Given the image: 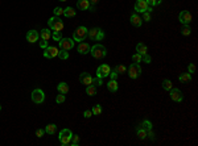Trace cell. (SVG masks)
Masks as SVG:
<instances>
[{"mask_svg":"<svg viewBox=\"0 0 198 146\" xmlns=\"http://www.w3.org/2000/svg\"><path fill=\"white\" fill-rule=\"evenodd\" d=\"M108 77H110L111 79H116V78H118V71H116V70H111Z\"/></svg>","mask_w":198,"mask_h":146,"instance_id":"obj_40","label":"cell"},{"mask_svg":"<svg viewBox=\"0 0 198 146\" xmlns=\"http://www.w3.org/2000/svg\"><path fill=\"white\" fill-rule=\"evenodd\" d=\"M140 74H141V67H140L139 63H132L131 66L128 67V75L129 78H132V79H136L137 77H140Z\"/></svg>","mask_w":198,"mask_h":146,"instance_id":"obj_8","label":"cell"},{"mask_svg":"<svg viewBox=\"0 0 198 146\" xmlns=\"http://www.w3.org/2000/svg\"><path fill=\"white\" fill-rule=\"evenodd\" d=\"M187 72H190V74H194L195 72V65L194 63H190L189 66H187Z\"/></svg>","mask_w":198,"mask_h":146,"instance_id":"obj_38","label":"cell"},{"mask_svg":"<svg viewBox=\"0 0 198 146\" xmlns=\"http://www.w3.org/2000/svg\"><path fill=\"white\" fill-rule=\"evenodd\" d=\"M44 57L45 58H54L58 55V49L54 46H48L46 49H44Z\"/></svg>","mask_w":198,"mask_h":146,"instance_id":"obj_13","label":"cell"},{"mask_svg":"<svg viewBox=\"0 0 198 146\" xmlns=\"http://www.w3.org/2000/svg\"><path fill=\"white\" fill-rule=\"evenodd\" d=\"M48 41H45V40H41V42H40V48L41 49H46L48 48Z\"/></svg>","mask_w":198,"mask_h":146,"instance_id":"obj_45","label":"cell"},{"mask_svg":"<svg viewBox=\"0 0 198 146\" xmlns=\"http://www.w3.org/2000/svg\"><path fill=\"white\" fill-rule=\"evenodd\" d=\"M87 33H89V29L86 27H78L73 34V40L77 41V42H82L87 37Z\"/></svg>","mask_w":198,"mask_h":146,"instance_id":"obj_5","label":"cell"},{"mask_svg":"<svg viewBox=\"0 0 198 146\" xmlns=\"http://www.w3.org/2000/svg\"><path fill=\"white\" fill-rule=\"evenodd\" d=\"M169 95H170V99L173 101H178L180 103V101L184 100V95H182V92L180 91V88H172Z\"/></svg>","mask_w":198,"mask_h":146,"instance_id":"obj_11","label":"cell"},{"mask_svg":"<svg viewBox=\"0 0 198 146\" xmlns=\"http://www.w3.org/2000/svg\"><path fill=\"white\" fill-rule=\"evenodd\" d=\"M136 53H139L140 55H144V54H148V48L145 46V44L139 42L136 45Z\"/></svg>","mask_w":198,"mask_h":146,"instance_id":"obj_19","label":"cell"},{"mask_svg":"<svg viewBox=\"0 0 198 146\" xmlns=\"http://www.w3.org/2000/svg\"><path fill=\"white\" fill-rule=\"evenodd\" d=\"M90 53H91V55L94 57L95 59H100V58H103V57H106L107 50H106V48L103 45L97 44V45H94L92 48H90Z\"/></svg>","mask_w":198,"mask_h":146,"instance_id":"obj_3","label":"cell"},{"mask_svg":"<svg viewBox=\"0 0 198 146\" xmlns=\"http://www.w3.org/2000/svg\"><path fill=\"white\" fill-rule=\"evenodd\" d=\"M71 135H73V133H71V130H70V129H62V130L60 132V135H58L60 143H61L62 146H67V145H70Z\"/></svg>","mask_w":198,"mask_h":146,"instance_id":"obj_4","label":"cell"},{"mask_svg":"<svg viewBox=\"0 0 198 146\" xmlns=\"http://www.w3.org/2000/svg\"><path fill=\"white\" fill-rule=\"evenodd\" d=\"M77 15V12L74 11V8H71V7H67V8L63 9V16L65 17H74Z\"/></svg>","mask_w":198,"mask_h":146,"instance_id":"obj_25","label":"cell"},{"mask_svg":"<svg viewBox=\"0 0 198 146\" xmlns=\"http://www.w3.org/2000/svg\"><path fill=\"white\" fill-rule=\"evenodd\" d=\"M89 1H90V3L92 4V6H95V4H97L98 1H99V0H89Z\"/></svg>","mask_w":198,"mask_h":146,"instance_id":"obj_47","label":"cell"},{"mask_svg":"<svg viewBox=\"0 0 198 146\" xmlns=\"http://www.w3.org/2000/svg\"><path fill=\"white\" fill-rule=\"evenodd\" d=\"M55 130H57V125L55 124H49L45 128V133H48V134H54Z\"/></svg>","mask_w":198,"mask_h":146,"instance_id":"obj_26","label":"cell"},{"mask_svg":"<svg viewBox=\"0 0 198 146\" xmlns=\"http://www.w3.org/2000/svg\"><path fill=\"white\" fill-rule=\"evenodd\" d=\"M44 134H45V129H37V130H36V135H37L38 138H41Z\"/></svg>","mask_w":198,"mask_h":146,"instance_id":"obj_43","label":"cell"},{"mask_svg":"<svg viewBox=\"0 0 198 146\" xmlns=\"http://www.w3.org/2000/svg\"><path fill=\"white\" fill-rule=\"evenodd\" d=\"M83 116L86 117V119H90V117L92 116V112H91V111H84V112H83Z\"/></svg>","mask_w":198,"mask_h":146,"instance_id":"obj_46","label":"cell"},{"mask_svg":"<svg viewBox=\"0 0 198 146\" xmlns=\"http://www.w3.org/2000/svg\"><path fill=\"white\" fill-rule=\"evenodd\" d=\"M86 93L89 96H94L97 95V88H95L94 84H90V86H86Z\"/></svg>","mask_w":198,"mask_h":146,"instance_id":"obj_27","label":"cell"},{"mask_svg":"<svg viewBox=\"0 0 198 146\" xmlns=\"http://www.w3.org/2000/svg\"><path fill=\"white\" fill-rule=\"evenodd\" d=\"M60 15H63V9L57 7V8H54V16H60Z\"/></svg>","mask_w":198,"mask_h":146,"instance_id":"obj_39","label":"cell"},{"mask_svg":"<svg viewBox=\"0 0 198 146\" xmlns=\"http://www.w3.org/2000/svg\"><path fill=\"white\" fill-rule=\"evenodd\" d=\"M91 112H92V114H95V116H98V114H100L102 113V107L100 105H94L92 107V109H91Z\"/></svg>","mask_w":198,"mask_h":146,"instance_id":"obj_31","label":"cell"},{"mask_svg":"<svg viewBox=\"0 0 198 146\" xmlns=\"http://www.w3.org/2000/svg\"><path fill=\"white\" fill-rule=\"evenodd\" d=\"M60 1H67V0H60Z\"/></svg>","mask_w":198,"mask_h":146,"instance_id":"obj_48","label":"cell"},{"mask_svg":"<svg viewBox=\"0 0 198 146\" xmlns=\"http://www.w3.org/2000/svg\"><path fill=\"white\" fill-rule=\"evenodd\" d=\"M136 133H137V137H139L140 140H144V138H147V130H145L141 125H137Z\"/></svg>","mask_w":198,"mask_h":146,"instance_id":"obj_22","label":"cell"},{"mask_svg":"<svg viewBox=\"0 0 198 146\" xmlns=\"http://www.w3.org/2000/svg\"><path fill=\"white\" fill-rule=\"evenodd\" d=\"M53 38H54L55 41H60L61 38H62L61 37V32H53Z\"/></svg>","mask_w":198,"mask_h":146,"instance_id":"obj_42","label":"cell"},{"mask_svg":"<svg viewBox=\"0 0 198 146\" xmlns=\"http://www.w3.org/2000/svg\"><path fill=\"white\" fill-rule=\"evenodd\" d=\"M79 143V135H77V134H74V135H71V140H70V145L71 146H77Z\"/></svg>","mask_w":198,"mask_h":146,"instance_id":"obj_32","label":"cell"},{"mask_svg":"<svg viewBox=\"0 0 198 146\" xmlns=\"http://www.w3.org/2000/svg\"><path fill=\"white\" fill-rule=\"evenodd\" d=\"M79 82L84 86H90V84H98V86H102L103 84V79L102 78H92L90 74L87 72H82L79 75Z\"/></svg>","mask_w":198,"mask_h":146,"instance_id":"obj_1","label":"cell"},{"mask_svg":"<svg viewBox=\"0 0 198 146\" xmlns=\"http://www.w3.org/2000/svg\"><path fill=\"white\" fill-rule=\"evenodd\" d=\"M116 71H118V74H124V72L127 71V69L123 66V65H119V66H116Z\"/></svg>","mask_w":198,"mask_h":146,"instance_id":"obj_37","label":"cell"},{"mask_svg":"<svg viewBox=\"0 0 198 146\" xmlns=\"http://www.w3.org/2000/svg\"><path fill=\"white\" fill-rule=\"evenodd\" d=\"M65 100H66V98H65V95H63V93H60V95H57V98H55L57 104H62Z\"/></svg>","mask_w":198,"mask_h":146,"instance_id":"obj_35","label":"cell"},{"mask_svg":"<svg viewBox=\"0 0 198 146\" xmlns=\"http://www.w3.org/2000/svg\"><path fill=\"white\" fill-rule=\"evenodd\" d=\"M110 71H111V67L108 65H100L99 67L97 69V78H106L110 75Z\"/></svg>","mask_w":198,"mask_h":146,"instance_id":"obj_9","label":"cell"},{"mask_svg":"<svg viewBox=\"0 0 198 146\" xmlns=\"http://www.w3.org/2000/svg\"><path fill=\"white\" fill-rule=\"evenodd\" d=\"M45 100V93L40 88H36V90L32 91V101L36 104H42Z\"/></svg>","mask_w":198,"mask_h":146,"instance_id":"obj_7","label":"cell"},{"mask_svg":"<svg viewBox=\"0 0 198 146\" xmlns=\"http://www.w3.org/2000/svg\"><path fill=\"white\" fill-rule=\"evenodd\" d=\"M178 80L180 82H182V83L190 82V80H192V74H190V72H184V74H181L178 77Z\"/></svg>","mask_w":198,"mask_h":146,"instance_id":"obj_24","label":"cell"},{"mask_svg":"<svg viewBox=\"0 0 198 146\" xmlns=\"http://www.w3.org/2000/svg\"><path fill=\"white\" fill-rule=\"evenodd\" d=\"M141 61H144L145 63H150V61H152V59H150V57L148 55V54H144V55H143V58H141Z\"/></svg>","mask_w":198,"mask_h":146,"instance_id":"obj_44","label":"cell"},{"mask_svg":"<svg viewBox=\"0 0 198 146\" xmlns=\"http://www.w3.org/2000/svg\"><path fill=\"white\" fill-rule=\"evenodd\" d=\"M87 37L92 41H102L103 38H104V32H103L100 28H92V29L89 30Z\"/></svg>","mask_w":198,"mask_h":146,"instance_id":"obj_6","label":"cell"},{"mask_svg":"<svg viewBox=\"0 0 198 146\" xmlns=\"http://www.w3.org/2000/svg\"><path fill=\"white\" fill-rule=\"evenodd\" d=\"M58 45H60V49H65V50H70V49L74 48V40L71 38H61L58 41Z\"/></svg>","mask_w":198,"mask_h":146,"instance_id":"obj_10","label":"cell"},{"mask_svg":"<svg viewBox=\"0 0 198 146\" xmlns=\"http://www.w3.org/2000/svg\"><path fill=\"white\" fill-rule=\"evenodd\" d=\"M131 24L133 25V27H141L143 25V19L140 16H137V13H133L131 16Z\"/></svg>","mask_w":198,"mask_h":146,"instance_id":"obj_17","label":"cell"},{"mask_svg":"<svg viewBox=\"0 0 198 146\" xmlns=\"http://www.w3.org/2000/svg\"><path fill=\"white\" fill-rule=\"evenodd\" d=\"M38 38H40V34H38V32L37 30H29L28 33H26V41L28 42H31V44H34V42H37L38 41Z\"/></svg>","mask_w":198,"mask_h":146,"instance_id":"obj_15","label":"cell"},{"mask_svg":"<svg viewBox=\"0 0 198 146\" xmlns=\"http://www.w3.org/2000/svg\"><path fill=\"white\" fill-rule=\"evenodd\" d=\"M148 3L145 1V0H137L136 1V4H135V11H137V12H147L148 11Z\"/></svg>","mask_w":198,"mask_h":146,"instance_id":"obj_14","label":"cell"},{"mask_svg":"<svg viewBox=\"0 0 198 146\" xmlns=\"http://www.w3.org/2000/svg\"><path fill=\"white\" fill-rule=\"evenodd\" d=\"M0 111H1V107H0Z\"/></svg>","mask_w":198,"mask_h":146,"instance_id":"obj_49","label":"cell"},{"mask_svg":"<svg viewBox=\"0 0 198 146\" xmlns=\"http://www.w3.org/2000/svg\"><path fill=\"white\" fill-rule=\"evenodd\" d=\"M141 58H143V55H140L139 53H136V54L132 55V61H133L135 63H140V62H141Z\"/></svg>","mask_w":198,"mask_h":146,"instance_id":"obj_34","label":"cell"},{"mask_svg":"<svg viewBox=\"0 0 198 146\" xmlns=\"http://www.w3.org/2000/svg\"><path fill=\"white\" fill-rule=\"evenodd\" d=\"M57 90H58V92H60V93H63V95H66V93L69 92V86H67V83L61 82L60 84L57 86Z\"/></svg>","mask_w":198,"mask_h":146,"instance_id":"obj_20","label":"cell"},{"mask_svg":"<svg viewBox=\"0 0 198 146\" xmlns=\"http://www.w3.org/2000/svg\"><path fill=\"white\" fill-rule=\"evenodd\" d=\"M57 57L60 59H67L69 58V51L65 50V49H60V50H58V55Z\"/></svg>","mask_w":198,"mask_h":146,"instance_id":"obj_28","label":"cell"},{"mask_svg":"<svg viewBox=\"0 0 198 146\" xmlns=\"http://www.w3.org/2000/svg\"><path fill=\"white\" fill-rule=\"evenodd\" d=\"M40 37H41V40L49 41L50 37H52V30L50 29H42L41 33H40Z\"/></svg>","mask_w":198,"mask_h":146,"instance_id":"obj_23","label":"cell"},{"mask_svg":"<svg viewBox=\"0 0 198 146\" xmlns=\"http://www.w3.org/2000/svg\"><path fill=\"white\" fill-rule=\"evenodd\" d=\"M77 7H78V9H81V11H87V9L90 8V1L89 0H78V1H77Z\"/></svg>","mask_w":198,"mask_h":146,"instance_id":"obj_18","label":"cell"},{"mask_svg":"<svg viewBox=\"0 0 198 146\" xmlns=\"http://www.w3.org/2000/svg\"><path fill=\"white\" fill-rule=\"evenodd\" d=\"M163 88L164 90H166V91H170L172 88H173V83H172L169 79H165L163 82Z\"/></svg>","mask_w":198,"mask_h":146,"instance_id":"obj_29","label":"cell"},{"mask_svg":"<svg viewBox=\"0 0 198 146\" xmlns=\"http://www.w3.org/2000/svg\"><path fill=\"white\" fill-rule=\"evenodd\" d=\"M48 25L53 32H61L63 29V21L58 16H53L48 20Z\"/></svg>","mask_w":198,"mask_h":146,"instance_id":"obj_2","label":"cell"},{"mask_svg":"<svg viewBox=\"0 0 198 146\" xmlns=\"http://www.w3.org/2000/svg\"><path fill=\"white\" fill-rule=\"evenodd\" d=\"M148 3V6L149 7H155V6H158V4L161 3V0H145Z\"/></svg>","mask_w":198,"mask_h":146,"instance_id":"obj_36","label":"cell"},{"mask_svg":"<svg viewBox=\"0 0 198 146\" xmlns=\"http://www.w3.org/2000/svg\"><path fill=\"white\" fill-rule=\"evenodd\" d=\"M143 20L144 21H150V15H149V12H143Z\"/></svg>","mask_w":198,"mask_h":146,"instance_id":"obj_41","label":"cell"},{"mask_svg":"<svg viewBox=\"0 0 198 146\" xmlns=\"http://www.w3.org/2000/svg\"><path fill=\"white\" fill-rule=\"evenodd\" d=\"M77 51L79 54H87L90 53V45L87 42H79V45L77 46Z\"/></svg>","mask_w":198,"mask_h":146,"instance_id":"obj_16","label":"cell"},{"mask_svg":"<svg viewBox=\"0 0 198 146\" xmlns=\"http://www.w3.org/2000/svg\"><path fill=\"white\" fill-rule=\"evenodd\" d=\"M182 34L184 36H189L190 33H192V29H190V27L189 25H184V27H182Z\"/></svg>","mask_w":198,"mask_h":146,"instance_id":"obj_33","label":"cell"},{"mask_svg":"<svg viewBox=\"0 0 198 146\" xmlns=\"http://www.w3.org/2000/svg\"><path fill=\"white\" fill-rule=\"evenodd\" d=\"M178 20L182 25H189L190 21H192V15H190V12H187V11H182L178 16Z\"/></svg>","mask_w":198,"mask_h":146,"instance_id":"obj_12","label":"cell"},{"mask_svg":"<svg viewBox=\"0 0 198 146\" xmlns=\"http://www.w3.org/2000/svg\"><path fill=\"white\" fill-rule=\"evenodd\" d=\"M141 126L144 128L147 132H148V130H152V122H150L149 120H144V121L141 122Z\"/></svg>","mask_w":198,"mask_h":146,"instance_id":"obj_30","label":"cell"},{"mask_svg":"<svg viewBox=\"0 0 198 146\" xmlns=\"http://www.w3.org/2000/svg\"><path fill=\"white\" fill-rule=\"evenodd\" d=\"M107 88L111 91V92H116V91H118V88H119L116 79H111L110 82L107 83Z\"/></svg>","mask_w":198,"mask_h":146,"instance_id":"obj_21","label":"cell"}]
</instances>
